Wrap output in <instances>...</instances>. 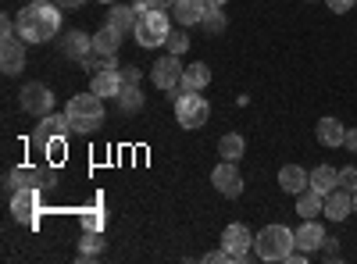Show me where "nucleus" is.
I'll return each instance as SVG.
<instances>
[{
  "instance_id": "obj_1",
  "label": "nucleus",
  "mask_w": 357,
  "mask_h": 264,
  "mask_svg": "<svg viewBox=\"0 0 357 264\" xmlns=\"http://www.w3.org/2000/svg\"><path fill=\"white\" fill-rule=\"evenodd\" d=\"M15 29H18V40L25 43H47L61 33V11H57L54 0H33V4L18 11Z\"/></svg>"
},
{
  "instance_id": "obj_31",
  "label": "nucleus",
  "mask_w": 357,
  "mask_h": 264,
  "mask_svg": "<svg viewBox=\"0 0 357 264\" xmlns=\"http://www.w3.org/2000/svg\"><path fill=\"white\" fill-rule=\"evenodd\" d=\"M104 225H107L104 211H82V228H93V232H104Z\"/></svg>"
},
{
  "instance_id": "obj_40",
  "label": "nucleus",
  "mask_w": 357,
  "mask_h": 264,
  "mask_svg": "<svg viewBox=\"0 0 357 264\" xmlns=\"http://www.w3.org/2000/svg\"><path fill=\"white\" fill-rule=\"evenodd\" d=\"M204 4H207V8H225L229 0H204Z\"/></svg>"
},
{
  "instance_id": "obj_16",
  "label": "nucleus",
  "mask_w": 357,
  "mask_h": 264,
  "mask_svg": "<svg viewBox=\"0 0 357 264\" xmlns=\"http://www.w3.org/2000/svg\"><path fill=\"white\" fill-rule=\"evenodd\" d=\"M89 90H93L97 97H118L122 93V68H104L93 75V82H89Z\"/></svg>"
},
{
  "instance_id": "obj_13",
  "label": "nucleus",
  "mask_w": 357,
  "mask_h": 264,
  "mask_svg": "<svg viewBox=\"0 0 357 264\" xmlns=\"http://www.w3.org/2000/svg\"><path fill=\"white\" fill-rule=\"evenodd\" d=\"M0 68H4V75H18L25 68V40H0Z\"/></svg>"
},
{
  "instance_id": "obj_37",
  "label": "nucleus",
  "mask_w": 357,
  "mask_h": 264,
  "mask_svg": "<svg viewBox=\"0 0 357 264\" xmlns=\"http://www.w3.org/2000/svg\"><path fill=\"white\" fill-rule=\"evenodd\" d=\"M343 146H347L350 154H357V129H347V143Z\"/></svg>"
},
{
  "instance_id": "obj_6",
  "label": "nucleus",
  "mask_w": 357,
  "mask_h": 264,
  "mask_svg": "<svg viewBox=\"0 0 357 264\" xmlns=\"http://www.w3.org/2000/svg\"><path fill=\"white\" fill-rule=\"evenodd\" d=\"M222 247H225V254H229V264H243V261H250V250H254L250 228L240 225V222L225 225V232H222Z\"/></svg>"
},
{
  "instance_id": "obj_23",
  "label": "nucleus",
  "mask_w": 357,
  "mask_h": 264,
  "mask_svg": "<svg viewBox=\"0 0 357 264\" xmlns=\"http://www.w3.org/2000/svg\"><path fill=\"white\" fill-rule=\"evenodd\" d=\"M61 50H65L68 57H79V61H82L86 54H93V36H86V33H79V29H75V33H68V36L61 40Z\"/></svg>"
},
{
  "instance_id": "obj_34",
  "label": "nucleus",
  "mask_w": 357,
  "mask_h": 264,
  "mask_svg": "<svg viewBox=\"0 0 357 264\" xmlns=\"http://www.w3.org/2000/svg\"><path fill=\"white\" fill-rule=\"evenodd\" d=\"M325 4H329V11H336V15L354 11V0H325Z\"/></svg>"
},
{
  "instance_id": "obj_18",
  "label": "nucleus",
  "mask_w": 357,
  "mask_h": 264,
  "mask_svg": "<svg viewBox=\"0 0 357 264\" xmlns=\"http://www.w3.org/2000/svg\"><path fill=\"white\" fill-rule=\"evenodd\" d=\"M172 15H175L178 25H200L204 15H207V4H204V0H175Z\"/></svg>"
},
{
  "instance_id": "obj_17",
  "label": "nucleus",
  "mask_w": 357,
  "mask_h": 264,
  "mask_svg": "<svg viewBox=\"0 0 357 264\" xmlns=\"http://www.w3.org/2000/svg\"><path fill=\"white\" fill-rule=\"evenodd\" d=\"M311 186V175L301 168V164H282L279 168V189H286V193H301V189H307Z\"/></svg>"
},
{
  "instance_id": "obj_36",
  "label": "nucleus",
  "mask_w": 357,
  "mask_h": 264,
  "mask_svg": "<svg viewBox=\"0 0 357 264\" xmlns=\"http://www.w3.org/2000/svg\"><path fill=\"white\" fill-rule=\"evenodd\" d=\"M204 261H207V264H218V261L225 264V261H229V254H225V247H222V250H211V254H204Z\"/></svg>"
},
{
  "instance_id": "obj_24",
  "label": "nucleus",
  "mask_w": 357,
  "mask_h": 264,
  "mask_svg": "<svg viewBox=\"0 0 357 264\" xmlns=\"http://www.w3.org/2000/svg\"><path fill=\"white\" fill-rule=\"evenodd\" d=\"M22 186H43V175L36 171V168H15V171H8V193H15V189H22Z\"/></svg>"
},
{
  "instance_id": "obj_9",
  "label": "nucleus",
  "mask_w": 357,
  "mask_h": 264,
  "mask_svg": "<svg viewBox=\"0 0 357 264\" xmlns=\"http://www.w3.org/2000/svg\"><path fill=\"white\" fill-rule=\"evenodd\" d=\"M36 211H40V189L36 186H22L11 193V218L15 222L36 225Z\"/></svg>"
},
{
  "instance_id": "obj_14",
  "label": "nucleus",
  "mask_w": 357,
  "mask_h": 264,
  "mask_svg": "<svg viewBox=\"0 0 357 264\" xmlns=\"http://www.w3.org/2000/svg\"><path fill=\"white\" fill-rule=\"evenodd\" d=\"M293 240H296V250L318 254V250H321V243H325V228H321L314 218H304V225L293 232Z\"/></svg>"
},
{
  "instance_id": "obj_7",
  "label": "nucleus",
  "mask_w": 357,
  "mask_h": 264,
  "mask_svg": "<svg viewBox=\"0 0 357 264\" xmlns=\"http://www.w3.org/2000/svg\"><path fill=\"white\" fill-rule=\"evenodd\" d=\"M18 104L25 114H36V118H47V114L54 111V93L47 90L43 82H25L22 93H18Z\"/></svg>"
},
{
  "instance_id": "obj_26",
  "label": "nucleus",
  "mask_w": 357,
  "mask_h": 264,
  "mask_svg": "<svg viewBox=\"0 0 357 264\" xmlns=\"http://www.w3.org/2000/svg\"><path fill=\"white\" fill-rule=\"evenodd\" d=\"M243 150H247V143H243L240 132H229V136L218 139V154H222V161H240Z\"/></svg>"
},
{
  "instance_id": "obj_27",
  "label": "nucleus",
  "mask_w": 357,
  "mask_h": 264,
  "mask_svg": "<svg viewBox=\"0 0 357 264\" xmlns=\"http://www.w3.org/2000/svg\"><path fill=\"white\" fill-rule=\"evenodd\" d=\"M107 247V240L100 236V232H93V228H86V236L79 240V261H93L100 250Z\"/></svg>"
},
{
  "instance_id": "obj_32",
  "label": "nucleus",
  "mask_w": 357,
  "mask_h": 264,
  "mask_svg": "<svg viewBox=\"0 0 357 264\" xmlns=\"http://www.w3.org/2000/svg\"><path fill=\"white\" fill-rule=\"evenodd\" d=\"M340 186H343V189H350V193H357V168H354V164L340 168Z\"/></svg>"
},
{
  "instance_id": "obj_29",
  "label": "nucleus",
  "mask_w": 357,
  "mask_h": 264,
  "mask_svg": "<svg viewBox=\"0 0 357 264\" xmlns=\"http://www.w3.org/2000/svg\"><path fill=\"white\" fill-rule=\"evenodd\" d=\"M204 33H211V36H218L222 29H225V15H222V8H207V15H204Z\"/></svg>"
},
{
  "instance_id": "obj_21",
  "label": "nucleus",
  "mask_w": 357,
  "mask_h": 264,
  "mask_svg": "<svg viewBox=\"0 0 357 264\" xmlns=\"http://www.w3.org/2000/svg\"><path fill=\"white\" fill-rule=\"evenodd\" d=\"M118 47H122V33H118V29H111V25H104L100 33L93 36V54H97V57H114Z\"/></svg>"
},
{
  "instance_id": "obj_4",
  "label": "nucleus",
  "mask_w": 357,
  "mask_h": 264,
  "mask_svg": "<svg viewBox=\"0 0 357 264\" xmlns=\"http://www.w3.org/2000/svg\"><path fill=\"white\" fill-rule=\"evenodd\" d=\"M207 118H211V104H207L197 90L193 93H183V97H175V122L183 125V129H204Z\"/></svg>"
},
{
  "instance_id": "obj_39",
  "label": "nucleus",
  "mask_w": 357,
  "mask_h": 264,
  "mask_svg": "<svg viewBox=\"0 0 357 264\" xmlns=\"http://www.w3.org/2000/svg\"><path fill=\"white\" fill-rule=\"evenodd\" d=\"M54 4H57V8H82L86 0H54Z\"/></svg>"
},
{
  "instance_id": "obj_8",
  "label": "nucleus",
  "mask_w": 357,
  "mask_h": 264,
  "mask_svg": "<svg viewBox=\"0 0 357 264\" xmlns=\"http://www.w3.org/2000/svg\"><path fill=\"white\" fill-rule=\"evenodd\" d=\"M183 61H178V57L175 54H165V57H158V61L151 65V82L158 86V90H175V86H178V79H183Z\"/></svg>"
},
{
  "instance_id": "obj_41",
  "label": "nucleus",
  "mask_w": 357,
  "mask_h": 264,
  "mask_svg": "<svg viewBox=\"0 0 357 264\" xmlns=\"http://www.w3.org/2000/svg\"><path fill=\"white\" fill-rule=\"evenodd\" d=\"M354 215H357V193H354Z\"/></svg>"
},
{
  "instance_id": "obj_28",
  "label": "nucleus",
  "mask_w": 357,
  "mask_h": 264,
  "mask_svg": "<svg viewBox=\"0 0 357 264\" xmlns=\"http://www.w3.org/2000/svg\"><path fill=\"white\" fill-rule=\"evenodd\" d=\"M114 100H118V107H122L126 114H132V111L143 107V93H139V86H136V82H122V93H118Z\"/></svg>"
},
{
  "instance_id": "obj_38",
  "label": "nucleus",
  "mask_w": 357,
  "mask_h": 264,
  "mask_svg": "<svg viewBox=\"0 0 357 264\" xmlns=\"http://www.w3.org/2000/svg\"><path fill=\"white\" fill-rule=\"evenodd\" d=\"M122 82H136L139 86V68H122Z\"/></svg>"
},
{
  "instance_id": "obj_11",
  "label": "nucleus",
  "mask_w": 357,
  "mask_h": 264,
  "mask_svg": "<svg viewBox=\"0 0 357 264\" xmlns=\"http://www.w3.org/2000/svg\"><path fill=\"white\" fill-rule=\"evenodd\" d=\"M207 82H211V68H207L204 61H193L186 72H183V79H178V86L175 90H168L172 97H183V93H200V90H207Z\"/></svg>"
},
{
  "instance_id": "obj_25",
  "label": "nucleus",
  "mask_w": 357,
  "mask_h": 264,
  "mask_svg": "<svg viewBox=\"0 0 357 264\" xmlns=\"http://www.w3.org/2000/svg\"><path fill=\"white\" fill-rule=\"evenodd\" d=\"M311 186H314L318 193L336 189V186H340V171H336L333 164H318V168L311 171Z\"/></svg>"
},
{
  "instance_id": "obj_15",
  "label": "nucleus",
  "mask_w": 357,
  "mask_h": 264,
  "mask_svg": "<svg viewBox=\"0 0 357 264\" xmlns=\"http://www.w3.org/2000/svg\"><path fill=\"white\" fill-rule=\"evenodd\" d=\"M314 136H318V143L321 146H343L347 143V125L340 122V118H318V125H314Z\"/></svg>"
},
{
  "instance_id": "obj_33",
  "label": "nucleus",
  "mask_w": 357,
  "mask_h": 264,
  "mask_svg": "<svg viewBox=\"0 0 357 264\" xmlns=\"http://www.w3.org/2000/svg\"><path fill=\"white\" fill-rule=\"evenodd\" d=\"M321 254H325V261H336V257H340V243L325 236V243H321Z\"/></svg>"
},
{
  "instance_id": "obj_30",
  "label": "nucleus",
  "mask_w": 357,
  "mask_h": 264,
  "mask_svg": "<svg viewBox=\"0 0 357 264\" xmlns=\"http://www.w3.org/2000/svg\"><path fill=\"white\" fill-rule=\"evenodd\" d=\"M186 47H190V36H186V33H178V29H172V36L165 40V50H168V54H175V57H183V54H186Z\"/></svg>"
},
{
  "instance_id": "obj_22",
  "label": "nucleus",
  "mask_w": 357,
  "mask_h": 264,
  "mask_svg": "<svg viewBox=\"0 0 357 264\" xmlns=\"http://www.w3.org/2000/svg\"><path fill=\"white\" fill-rule=\"evenodd\" d=\"M72 132V122H68V114H47L43 118V125H40V132H36V143H43V139H50V136H68Z\"/></svg>"
},
{
  "instance_id": "obj_5",
  "label": "nucleus",
  "mask_w": 357,
  "mask_h": 264,
  "mask_svg": "<svg viewBox=\"0 0 357 264\" xmlns=\"http://www.w3.org/2000/svg\"><path fill=\"white\" fill-rule=\"evenodd\" d=\"M168 36H172V18H168V11H146V15L136 22V40H139V47H146V50L161 47Z\"/></svg>"
},
{
  "instance_id": "obj_3",
  "label": "nucleus",
  "mask_w": 357,
  "mask_h": 264,
  "mask_svg": "<svg viewBox=\"0 0 357 264\" xmlns=\"http://www.w3.org/2000/svg\"><path fill=\"white\" fill-rule=\"evenodd\" d=\"M293 250H296V240H293V228L286 225H264L254 236V257L261 261H286Z\"/></svg>"
},
{
  "instance_id": "obj_12",
  "label": "nucleus",
  "mask_w": 357,
  "mask_h": 264,
  "mask_svg": "<svg viewBox=\"0 0 357 264\" xmlns=\"http://www.w3.org/2000/svg\"><path fill=\"white\" fill-rule=\"evenodd\" d=\"M329 222H343V218H350L354 215V193L350 189H343V186H336V189H329L325 193V211H321Z\"/></svg>"
},
{
  "instance_id": "obj_20",
  "label": "nucleus",
  "mask_w": 357,
  "mask_h": 264,
  "mask_svg": "<svg viewBox=\"0 0 357 264\" xmlns=\"http://www.w3.org/2000/svg\"><path fill=\"white\" fill-rule=\"evenodd\" d=\"M136 22H139V11H136V8L114 4V8L107 11V25H111V29H118V33H122V36L136 33Z\"/></svg>"
},
{
  "instance_id": "obj_19",
  "label": "nucleus",
  "mask_w": 357,
  "mask_h": 264,
  "mask_svg": "<svg viewBox=\"0 0 357 264\" xmlns=\"http://www.w3.org/2000/svg\"><path fill=\"white\" fill-rule=\"evenodd\" d=\"M321 211H325V193H318L314 186L296 193V215L301 218H318Z\"/></svg>"
},
{
  "instance_id": "obj_2",
  "label": "nucleus",
  "mask_w": 357,
  "mask_h": 264,
  "mask_svg": "<svg viewBox=\"0 0 357 264\" xmlns=\"http://www.w3.org/2000/svg\"><path fill=\"white\" fill-rule=\"evenodd\" d=\"M65 114H68V122H72V132L89 136V132H97V129L104 125V97H97L93 90L79 93V97L68 100Z\"/></svg>"
},
{
  "instance_id": "obj_42",
  "label": "nucleus",
  "mask_w": 357,
  "mask_h": 264,
  "mask_svg": "<svg viewBox=\"0 0 357 264\" xmlns=\"http://www.w3.org/2000/svg\"><path fill=\"white\" fill-rule=\"evenodd\" d=\"M100 4H111V0H100Z\"/></svg>"
},
{
  "instance_id": "obj_10",
  "label": "nucleus",
  "mask_w": 357,
  "mask_h": 264,
  "mask_svg": "<svg viewBox=\"0 0 357 264\" xmlns=\"http://www.w3.org/2000/svg\"><path fill=\"white\" fill-rule=\"evenodd\" d=\"M211 183H215V189L222 193V196H229V200H236L243 193V175H240V168H236V161H222L215 171H211Z\"/></svg>"
},
{
  "instance_id": "obj_35",
  "label": "nucleus",
  "mask_w": 357,
  "mask_h": 264,
  "mask_svg": "<svg viewBox=\"0 0 357 264\" xmlns=\"http://www.w3.org/2000/svg\"><path fill=\"white\" fill-rule=\"evenodd\" d=\"M143 4L151 8V11H172V8H175V0H143Z\"/></svg>"
}]
</instances>
